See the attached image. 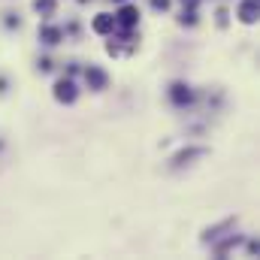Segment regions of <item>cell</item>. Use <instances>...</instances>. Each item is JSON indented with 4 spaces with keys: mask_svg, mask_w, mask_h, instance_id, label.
Wrapping results in <instances>:
<instances>
[{
    "mask_svg": "<svg viewBox=\"0 0 260 260\" xmlns=\"http://www.w3.org/2000/svg\"><path fill=\"white\" fill-rule=\"evenodd\" d=\"M239 21H242V24H254V21H257V0H242V6H239Z\"/></svg>",
    "mask_w": 260,
    "mask_h": 260,
    "instance_id": "cell-6",
    "label": "cell"
},
{
    "mask_svg": "<svg viewBox=\"0 0 260 260\" xmlns=\"http://www.w3.org/2000/svg\"><path fill=\"white\" fill-rule=\"evenodd\" d=\"M151 6H154V9H160V12H164V9H170V0H151Z\"/></svg>",
    "mask_w": 260,
    "mask_h": 260,
    "instance_id": "cell-11",
    "label": "cell"
},
{
    "mask_svg": "<svg viewBox=\"0 0 260 260\" xmlns=\"http://www.w3.org/2000/svg\"><path fill=\"white\" fill-rule=\"evenodd\" d=\"M170 97H173L176 106H185V103H191V88L182 85V82H176V85L170 88Z\"/></svg>",
    "mask_w": 260,
    "mask_h": 260,
    "instance_id": "cell-7",
    "label": "cell"
},
{
    "mask_svg": "<svg viewBox=\"0 0 260 260\" xmlns=\"http://www.w3.org/2000/svg\"><path fill=\"white\" fill-rule=\"evenodd\" d=\"M85 82H88L91 91H103V88L109 85V76H106V70H100V67H85Z\"/></svg>",
    "mask_w": 260,
    "mask_h": 260,
    "instance_id": "cell-1",
    "label": "cell"
},
{
    "mask_svg": "<svg viewBox=\"0 0 260 260\" xmlns=\"http://www.w3.org/2000/svg\"><path fill=\"white\" fill-rule=\"evenodd\" d=\"M206 154V148H188V151H179L176 157H173V167H182V164H191V157H203Z\"/></svg>",
    "mask_w": 260,
    "mask_h": 260,
    "instance_id": "cell-8",
    "label": "cell"
},
{
    "mask_svg": "<svg viewBox=\"0 0 260 260\" xmlns=\"http://www.w3.org/2000/svg\"><path fill=\"white\" fill-rule=\"evenodd\" d=\"M115 3H124V0H115Z\"/></svg>",
    "mask_w": 260,
    "mask_h": 260,
    "instance_id": "cell-15",
    "label": "cell"
},
{
    "mask_svg": "<svg viewBox=\"0 0 260 260\" xmlns=\"http://www.w3.org/2000/svg\"><path fill=\"white\" fill-rule=\"evenodd\" d=\"M182 24H197V12L194 9H185V12H182Z\"/></svg>",
    "mask_w": 260,
    "mask_h": 260,
    "instance_id": "cell-10",
    "label": "cell"
},
{
    "mask_svg": "<svg viewBox=\"0 0 260 260\" xmlns=\"http://www.w3.org/2000/svg\"><path fill=\"white\" fill-rule=\"evenodd\" d=\"M218 24H227V9H218Z\"/></svg>",
    "mask_w": 260,
    "mask_h": 260,
    "instance_id": "cell-13",
    "label": "cell"
},
{
    "mask_svg": "<svg viewBox=\"0 0 260 260\" xmlns=\"http://www.w3.org/2000/svg\"><path fill=\"white\" fill-rule=\"evenodd\" d=\"M40 70H43V73H49V70H52V61H49V58H43V61H40Z\"/></svg>",
    "mask_w": 260,
    "mask_h": 260,
    "instance_id": "cell-12",
    "label": "cell"
},
{
    "mask_svg": "<svg viewBox=\"0 0 260 260\" xmlns=\"http://www.w3.org/2000/svg\"><path fill=\"white\" fill-rule=\"evenodd\" d=\"M61 37H64V30L55 27V24H43V27H40V40H43L46 46H58Z\"/></svg>",
    "mask_w": 260,
    "mask_h": 260,
    "instance_id": "cell-5",
    "label": "cell"
},
{
    "mask_svg": "<svg viewBox=\"0 0 260 260\" xmlns=\"http://www.w3.org/2000/svg\"><path fill=\"white\" fill-rule=\"evenodd\" d=\"M197 3H200V0H182V6H188V9H194Z\"/></svg>",
    "mask_w": 260,
    "mask_h": 260,
    "instance_id": "cell-14",
    "label": "cell"
},
{
    "mask_svg": "<svg viewBox=\"0 0 260 260\" xmlns=\"http://www.w3.org/2000/svg\"><path fill=\"white\" fill-rule=\"evenodd\" d=\"M115 24H121V27H133V24H139V9L136 6H121L118 9V15H115Z\"/></svg>",
    "mask_w": 260,
    "mask_h": 260,
    "instance_id": "cell-3",
    "label": "cell"
},
{
    "mask_svg": "<svg viewBox=\"0 0 260 260\" xmlns=\"http://www.w3.org/2000/svg\"><path fill=\"white\" fill-rule=\"evenodd\" d=\"M76 97H79V91H76L73 79H58V85H55V100H58V103H76Z\"/></svg>",
    "mask_w": 260,
    "mask_h": 260,
    "instance_id": "cell-2",
    "label": "cell"
},
{
    "mask_svg": "<svg viewBox=\"0 0 260 260\" xmlns=\"http://www.w3.org/2000/svg\"><path fill=\"white\" fill-rule=\"evenodd\" d=\"M91 27H94V34H112V30H115V15L100 12V15L91 21Z\"/></svg>",
    "mask_w": 260,
    "mask_h": 260,
    "instance_id": "cell-4",
    "label": "cell"
},
{
    "mask_svg": "<svg viewBox=\"0 0 260 260\" xmlns=\"http://www.w3.org/2000/svg\"><path fill=\"white\" fill-rule=\"evenodd\" d=\"M34 9H37V12H43V15L49 18V15L55 12V0H34Z\"/></svg>",
    "mask_w": 260,
    "mask_h": 260,
    "instance_id": "cell-9",
    "label": "cell"
}]
</instances>
